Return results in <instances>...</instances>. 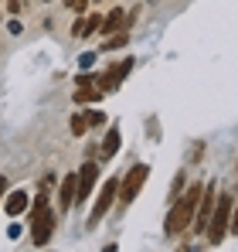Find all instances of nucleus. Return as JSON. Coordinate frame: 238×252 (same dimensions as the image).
Listing matches in <instances>:
<instances>
[{
  "mask_svg": "<svg viewBox=\"0 0 238 252\" xmlns=\"http://www.w3.org/2000/svg\"><path fill=\"white\" fill-rule=\"evenodd\" d=\"M201 191H204V184H191V188L184 191V198H180V194L174 198V205H170V211H167V221H163V232H167L170 239H174V235H180V232L194 221Z\"/></svg>",
  "mask_w": 238,
  "mask_h": 252,
  "instance_id": "obj_1",
  "label": "nucleus"
},
{
  "mask_svg": "<svg viewBox=\"0 0 238 252\" xmlns=\"http://www.w3.org/2000/svg\"><path fill=\"white\" fill-rule=\"evenodd\" d=\"M232 194H218L214 198V208H211V218H208V228H204V235H208V246H221L225 242V235H228V218H232Z\"/></svg>",
  "mask_w": 238,
  "mask_h": 252,
  "instance_id": "obj_2",
  "label": "nucleus"
},
{
  "mask_svg": "<svg viewBox=\"0 0 238 252\" xmlns=\"http://www.w3.org/2000/svg\"><path fill=\"white\" fill-rule=\"evenodd\" d=\"M116 194H119V177H109L106 184H102V191H99V198H95V205H92V215H89V228H95L102 218H106V211L113 208V201H116Z\"/></svg>",
  "mask_w": 238,
  "mask_h": 252,
  "instance_id": "obj_3",
  "label": "nucleus"
},
{
  "mask_svg": "<svg viewBox=\"0 0 238 252\" xmlns=\"http://www.w3.org/2000/svg\"><path fill=\"white\" fill-rule=\"evenodd\" d=\"M147 177H150V167H147V164H136V167H129L126 181L119 177V194H116V198L122 201V208H126V205H129L136 194H140V188H143V181H147Z\"/></svg>",
  "mask_w": 238,
  "mask_h": 252,
  "instance_id": "obj_4",
  "label": "nucleus"
},
{
  "mask_svg": "<svg viewBox=\"0 0 238 252\" xmlns=\"http://www.w3.org/2000/svg\"><path fill=\"white\" fill-rule=\"evenodd\" d=\"M31 225H34V239H31V242H34V246H48V239H51V232H55V211L44 208Z\"/></svg>",
  "mask_w": 238,
  "mask_h": 252,
  "instance_id": "obj_5",
  "label": "nucleus"
},
{
  "mask_svg": "<svg viewBox=\"0 0 238 252\" xmlns=\"http://www.w3.org/2000/svg\"><path fill=\"white\" fill-rule=\"evenodd\" d=\"M95 181H99V164L89 160V164L79 170V194H75V201H85V198L95 191Z\"/></svg>",
  "mask_w": 238,
  "mask_h": 252,
  "instance_id": "obj_6",
  "label": "nucleus"
},
{
  "mask_svg": "<svg viewBox=\"0 0 238 252\" xmlns=\"http://www.w3.org/2000/svg\"><path fill=\"white\" fill-rule=\"evenodd\" d=\"M75 194H79V174H65L61 177V191H58V208L68 211L75 205Z\"/></svg>",
  "mask_w": 238,
  "mask_h": 252,
  "instance_id": "obj_7",
  "label": "nucleus"
},
{
  "mask_svg": "<svg viewBox=\"0 0 238 252\" xmlns=\"http://www.w3.org/2000/svg\"><path fill=\"white\" fill-rule=\"evenodd\" d=\"M28 208H31V198H28L24 191H10V194H3V215L17 218V215H24Z\"/></svg>",
  "mask_w": 238,
  "mask_h": 252,
  "instance_id": "obj_8",
  "label": "nucleus"
},
{
  "mask_svg": "<svg viewBox=\"0 0 238 252\" xmlns=\"http://www.w3.org/2000/svg\"><path fill=\"white\" fill-rule=\"evenodd\" d=\"M116 154H119V126H113V129H106V140L99 147V160H113Z\"/></svg>",
  "mask_w": 238,
  "mask_h": 252,
  "instance_id": "obj_9",
  "label": "nucleus"
},
{
  "mask_svg": "<svg viewBox=\"0 0 238 252\" xmlns=\"http://www.w3.org/2000/svg\"><path fill=\"white\" fill-rule=\"evenodd\" d=\"M119 31H126V14H122V10H113L109 17H102L99 34H119Z\"/></svg>",
  "mask_w": 238,
  "mask_h": 252,
  "instance_id": "obj_10",
  "label": "nucleus"
},
{
  "mask_svg": "<svg viewBox=\"0 0 238 252\" xmlns=\"http://www.w3.org/2000/svg\"><path fill=\"white\" fill-rule=\"evenodd\" d=\"M99 99H102L99 85H79V92H75V102H99Z\"/></svg>",
  "mask_w": 238,
  "mask_h": 252,
  "instance_id": "obj_11",
  "label": "nucleus"
},
{
  "mask_svg": "<svg viewBox=\"0 0 238 252\" xmlns=\"http://www.w3.org/2000/svg\"><path fill=\"white\" fill-rule=\"evenodd\" d=\"M68 126H72V136H82V133L89 129V116H85V113H75Z\"/></svg>",
  "mask_w": 238,
  "mask_h": 252,
  "instance_id": "obj_12",
  "label": "nucleus"
},
{
  "mask_svg": "<svg viewBox=\"0 0 238 252\" xmlns=\"http://www.w3.org/2000/svg\"><path fill=\"white\" fill-rule=\"evenodd\" d=\"M184 184H187V181H184V170H177V177H174V188H170V198H177V194L184 191Z\"/></svg>",
  "mask_w": 238,
  "mask_h": 252,
  "instance_id": "obj_13",
  "label": "nucleus"
},
{
  "mask_svg": "<svg viewBox=\"0 0 238 252\" xmlns=\"http://www.w3.org/2000/svg\"><path fill=\"white\" fill-rule=\"evenodd\" d=\"M85 116H89V126H102L106 123V113H102V109H99V113L92 109V113H85Z\"/></svg>",
  "mask_w": 238,
  "mask_h": 252,
  "instance_id": "obj_14",
  "label": "nucleus"
},
{
  "mask_svg": "<svg viewBox=\"0 0 238 252\" xmlns=\"http://www.w3.org/2000/svg\"><path fill=\"white\" fill-rule=\"evenodd\" d=\"M65 7H68V10H75V14H82V10L89 7V0H65Z\"/></svg>",
  "mask_w": 238,
  "mask_h": 252,
  "instance_id": "obj_15",
  "label": "nucleus"
},
{
  "mask_svg": "<svg viewBox=\"0 0 238 252\" xmlns=\"http://www.w3.org/2000/svg\"><path fill=\"white\" fill-rule=\"evenodd\" d=\"M92 62H95V51H85V55H82V58H79V65H82V68H89Z\"/></svg>",
  "mask_w": 238,
  "mask_h": 252,
  "instance_id": "obj_16",
  "label": "nucleus"
},
{
  "mask_svg": "<svg viewBox=\"0 0 238 252\" xmlns=\"http://www.w3.org/2000/svg\"><path fill=\"white\" fill-rule=\"evenodd\" d=\"M228 232H238V211H232V218H228Z\"/></svg>",
  "mask_w": 238,
  "mask_h": 252,
  "instance_id": "obj_17",
  "label": "nucleus"
},
{
  "mask_svg": "<svg viewBox=\"0 0 238 252\" xmlns=\"http://www.w3.org/2000/svg\"><path fill=\"white\" fill-rule=\"evenodd\" d=\"M7 10H10V14H17V10H21V3H17V0H7Z\"/></svg>",
  "mask_w": 238,
  "mask_h": 252,
  "instance_id": "obj_18",
  "label": "nucleus"
},
{
  "mask_svg": "<svg viewBox=\"0 0 238 252\" xmlns=\"http://www.w3.org/2000/svg\"><path fill=\"white\" fill-rule=\"evenodd\" d=\"M3 194H7V177H0V201H3Z\"/></svg>",
  "mask_w": 238,
  "mask_h": 252,
  "instance_id": "obj_19",
  "label": "nucleus"
}]
</instances>
